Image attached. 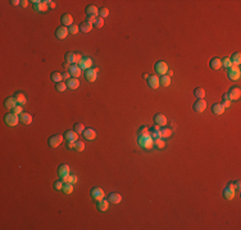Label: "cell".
Segmentation results:
<instances>
[{
  "mask_svg": "<svg viewBox=\"0 0 241 230\" xmlns=\"http://www.w3.org/2000/svg\"><path fill=\"white\" fill-rule=\"evenodd\" d=\"M137 142H139V145L144 148H151L154 146V139L151 138L150 134H140Z\"/></svg>",
  "mask_w": 241,
  "mask_h": 230,
  "instance_id": "cell-1",
  "label": "cell"
},
{
  "mask_svg": "<svg viewBox=\"0 0 241 230\" xmlns=\"http://www.w3.org/2000/svg\"><path fill=\"white\" fill-rule=\"evenodd\" d=\"M240 74H241V72L237 65H231L227 69V76L231 81H237L240 78Z\"/></svg>",
  "mask_w": 241,
  "mask_h": 230,
  "instance_id": "cell-2",
  "label": "cell"
},
{
  "mask_svg": "<svg viewBox=\"0 0 241 230\" xmlns=\"http://www.w3.org/2000/svg\"><path fill=\"white\" fill-rule=\"evenodd\" d=\"M18 120H19V119H18L17 114H14V113H8L7 115L4 116V122L9 127H16L18 124Z\"/></svg>",
  "mask_w": 241,
  "mask_h": 230,
  "instance_id": "cell-3",
  "label": "cell"
},
{
  "mask_svg": "<svg viewBox=\"0 0 241 230\" xmlns=\"http://www.w3.org/2000/svg\"><path fill=\"white\" fill-rule=\"evenodd\" d=\"M63 139H64V137L62 134H54V136H51L50 138L48 139V143H49L50 147L55 148V147H58L62 142H63Z\"/></svg>",
  "mask_w": 241,
  "mask_h": 230,
  "instance_id": "cell-4",
  "label": "cell"
},
{
  "mask_svg": "<svg viewBox=\"0 0 241 230\" xmlns=\"http://www.w3.org/2000/svg\"><path fill=\"white\" fill-rule=\"evenodd\" d=\"M97 72H99V69L97 68H95V69H87V70H85V79L87 81V82H95L96 81V78H97Z\"/></svg>",
  "mask_w": 241,
  "mask_h": 230,
  "instance_id": "cell-5",
  "label": "cell"
},
{
  "mask_svg": "<svg viewBox=\"0 0 241 230\" xmlns=\"http://www.w3.org/2000/svg\"><path fill=\"white\" fill-rule=\"evenodd\" d=\"M193 109H194V111H196V113H203V111L207 109L205 100H204V98H197L193 105Z\"/></svg>",
  "mask_w": 241,
  "mask_h": 230,
  "instance_id": "cell-6",
  "label": "cell"
},
{
  "mask_svg": "<svg viewBox=\"0 0 241 230\" xmlns=\"http://www.w3.org/2000/svg\"><path fill=\"white\" fill-rule=\"evenodd\" d=\"M90 194H91V197H92V200H95L96 202L100 201V200H103V198L105 197V194H104V191H103L101 188H99V187L92 188L91 192H90Z\"/></svg>",
  "mask_w": 241,
  "mask_h": 230,
  "instance_id": "cell-7",
  "label": "cell"
},
{
  "mask_svg": "<svg viewBox=\"0 0 241 230\" xmlns=\"http://www.w3.org/2000/svg\"><path fill=\"white\" fill-rule=\"evenodd\" d=\"M155 72L157 74H160V76H164L168 72V65H167L165 61H158L155 64Z\"/></svg>",
  "mask_w": 241,
  "mask_h": 230,
  "instance_id": "cell-8",
  "label": "cell"
},
{
  "mask_svg": "<svg viewBox=\"0 0 241 230\" xmlns=\"http://www.w3.org/2000/svg\"><path fill=\"white\" fill-rule=\"evenodd\" d=\"M68 33H69V31H68V28L64 27V26H60L55 29V37L59 39V40H64L68 36Z\"/></svg>",
  "mask_w": 241,
  "mask_h": 230,
  "instance_id": "cell-9",
  "label": "cell"
},
{
  "mask_svg": "<svg viewBox=\"0 0 241 230\" xmlns=\"http://www.w3.org/2000/svg\"><path fill=\"white\" fill-rule=\"evenodd\" d=\"M228 97H230V100H239L240 96H241V91L239 87H231L230 91H228Z\"/></svg>",
  "mask_w": 241,
  "mask_h": 230,
  "instance_id": "cell-10",
  "label": "cell"
},
{
  "mask_svg": "<svg viewBox=\"0 0 241 230\" xmlns=\"http://www.w3.org/2000/svg\"><path fill=\"white\" fill-rule=\"evenodd\" d=\"M153 120H154V124H155V125H159L160 128L164 127L165 124H167V118H165V115H163V114H157V115H154Z\"/></svg>",
  "mask_w": 241,
  "mask_h": 230,
  "instance_id": "cell-11",
  "label": "cell"
},
{
  "mask_svg": "<svg viewBox=\"0 0 241 230\" xmlns=\"http://www.w3.org/2000/svg\"><path fill=\"white\" fill-rule=\"evenodd\" d=\"M146 79H147V86H149L150 88H153V90L158 88V87L160 86V83H159V77H158V76H149Z\"/></svg>",
  "mask_w": 241,
  "mask_h": 230,
  "instance_id": "cell-12",
  "label": "cell"
},
{
  "mask_svg": "<svg viewBox=\"0 0 241 230\" xmlns=\"http://www.w3.org/2000/svg\"><path fill=\"white\" fill-rule=\"evenodd\" d=\"M60 22L64 27H71L73 24V17L69 13H64L63 15L60 17Z\"/></svg>",
  "mask_w": 241,
  "mask_h": 230,
  "instance_id": "cell-13",
  "label": "cell"
},
{
  "mask_svg": "<svg viewBox=\"0 0 241 230\" xmlns=\"http://www.w3.org/2000/svg\"><path fill=\"white\" fill-rule=\"evenodd\" d=\"M223 197L226 198V200H233V197H235V188H233L232 184L227 185V187L223 189Z\"/></svg>",
  "mask_w": 241,
  "mask_h": 230,
  "instance_id": "cell-14",
  "label": "cell"
},
{
  "mask_svg": "<svg viewBox=\"0 0 241 230\" xmlns=\"http://www.w3.org/2000/svg\"><path fill=\"white\" fill-rule=\"evenodd\" d=\"M68 72L73 78H78L81 76V68H80L77 64H71L69 68H68Z\"/></svg>",
  "mask_w": 241,
  "mask_h": 230,
  "instance_id": "cell-15",
  "label": "cell"
},
{
  "mask_svg": "<svg viewBox=\"0 0 241 230\" xmlns=\"http://www.w3.org/2000/svg\"><path fill=\"white\" fill-rule=\"evenodd\" d=\"M34 3V10L35 12H46L48 10V4L46 2H37V0H35Z\"/></svg>",
  "mask_w": 241,
  "mask_h": 230,
  "instance_id": "cell-16",
  "label": "cell"
},
{
  "mask_svg": "<svg viewBox=\"0 0 241 230\" xmlns=\"http://www.w3.org/2000/svg\"><path fill=\"white\" fill-rule=\"evenodd\" d=\"M63 137H64V139L67 142H76V141H78V134L75 132V130H67Z\"/></svg>",
  "mask_w": 241,
  "mask_h": 230,
  "instance_id": "cell-17",
  "label": "cell"
},
{
  "mask_svg": "<svg viewBox=\"0 0 241 230\" xmlns=\"http://www.w3.org/2000/svg\"><path fill=\"white\" fill-rule=\"evenodd\" d=\"M91 65H92V60L90 58H82V60L80 61L78 67L81 68V70H87V69H91Z\"/></svg>",
  "mask_w": 241,
  "mask_h": 230,
  "instance_id": "cell-18",
  "label": "cell"
},
{
  "mask_svg": "<svg viewBox=\"0 0 241 230\" xmlns=\"http://www.w3.org/2000/svg\"><path fill=\"white\" fill-rule=\"evenodd\" d=\"M85 13L87 17H99V9L95 7V5H87L85 9Z\"/></svg>",
  "mask_w": 241,
  "mask_h": 230,
  "instance_id": "cell-19",
  "label": "cell"
},
{
  "mask_svg": "<svg viewBox=\"0 0 241 230\" xmlns=\"http://www.w3.org/2000/svg\"><path fill=\"white\" fill-rule=\"evenodd\" d=\"M58 175L60 177V179L68 177V175H69V166H68L67 164L60 165V166L58 167Z\"/></svg>",
  "mask_w": 241,
  "mask_h": 230,
  "instance_id": "cell-20",
  "label": "cell"
},
{
  "mask_svg": "<svg viewBox=\"0 0 241 230\" xmlns=\"http://www.w3.org/2000/svg\"><path fill=\"white\" fill-rule=\"evenodd\" d=\"M82 136L85 137V139H87V141H92V139H95V137H96V132L92 128H87V129H85L83 130V133H82Z\"/></svg>",
  "mask_w": 241,
  "mask_h": 230,
  "instance_id": "cell-21",
  "label": "cell"
},
{
  "mask_svg": "<svg viewBox=\"0 0 241 230\" xmlns=\"http://www.w3.org/2000/svg\"><path fill=\"white\" fill-rule=\"evenodd\" d=\"M17 105L18 104H17L16 97H7V98H5V101H4V106L7 108V109H12V110H13Z\"/></svg>",
  "mask_w": 241,
  "mask_h": 230,
  "instance_id": "cell-22",
  "label": "cell"
},
{
  "mask_svg": "<svg viewBox=\"0 0 241 230\" xmlns=\"http://www.w3.org/2000/svg\"><path fill=\"white\" fill-rule=\"evenodd\" d=\"M209 67H211L213 70H218V69H221V67H222V61H221V59H219V58H213L211 61H209Z\"/></svg>",
  "mask_w": 241,
  "mask_h": 230,
  "instance_id": "cell-23",
  "label": "cell"
},
{
  "mask_svg": "<svg viewBox=\"0 0 241 230\" xmlns=\"http://www.w3.org/2000/svg\"><path fill=\"white\" fill-rule=\"evenodd\" d=\"M19 122L26 124V125H28V124L32 123V115L28 114V113H22L19 115Z\"/></svg>",
  "mask_w": 241,
  "mask_h": 230,
  "instance_id": "cell-24",
  "label": "cell"
},
{
  "mask_svg": "<svg viewBox=\"0 0 241 230\" xmlns=\"http://www.w3.org/2000/svg\"><path fill=\"white\" fill-rule=\"evenodd\" d=\"M108 201L109 203H113V204H117L122 201V196L119 193H110L109 197H108Z\"/></svg>",
  "mask_w": 241,
  "mask_h": 230,
  "instance_id": "cell-25",
  "label": "cell"
},
{
  "mask_svg": "<svg viewBox=\"0 0 241 230\" xmlns=\"http://www.w3.org/2000/svg\"><path fill=\"white\" fill-rule=\"evenodd\" d=\"M212 113L215 115H222L225 113V106L222 104H214L212 106Z\"/></svg>",
  "mask_w": 241,
  "mask_h": 230,
  "instance_id": "cell-26",
  "label": "cell"
},
{
  "mask_svg": "<svg viewBox=\"0 0 241 230\" xmlns=\"http://www.w3.org/2000/svg\"><path fill=\"white\" fill-rule=\"evenodd\" d=\"M67 87L69 90H76V88H78L80 87V82H78V79L77 78H69L67 81Z\"/></svg>",
  "mask_w": 241,
  "mask_h": 230,
  "instance_id": "cell-27",
  "label": "cell"
},
{
  "mask_svg": "<svg viewBox=\"0 0 241 230\" xmlns=\"http://www.w3.org/2000/svg\"><path fill=\"white\" fill-rule=\"evenodd\" d=\"M108 207H109V201L108 200H100V201H97V210L99 211H107L108 210Z\"/></svg>",
  "mask_w": 241,
  "mask_h": 230,
  "instance_id": "cell-28",
  "label": "cell"
},
{
  "mask_svg": "<svg viewBox=\"0 0 241 230\" xmlns=\"http://www.w3.org/2000/svg\"><path fill=\"white\" fill-rule=\"evenodd\" d=\"M92 29V24H90V23H87V22H82L81 24H80V31L81 32H83V33H87V32H90V31Z\"/></svg>",
  "mask_w": 241,
  "mask_h": 230,
  "instance_id": "cell-29",
  "label": "cell"
},
{
  "mask_svg": "<svg viewBox=\"0 0 241 230\" xmlns=\"http://www.w3.org/2000/svg\"><path fill=\"white\" fill-rule=\"evenodd\" d=\"M230 60H231V63H232V65H240V63H241V54L240 53H235L232 57L230 58Z\"/></svg>",
  "mask_w": 241,
  "mask_h": 230,
  "instance_id": "cell-30",
  "label": "cell"
},
{
  "mask_svg": "<svg viewBox=\"0 0 241 230\" xmlns=\"http://www.w3.org/2000/svg\"><path fill=\"white\" fill-rule=\"evenodd\" d=\"M171 134H172V130L169 128L162 127V128H160V130H159V137H160V138H168Z\"/></svg>",
  "mask_w": 241,
  "mask_h": 230,
  "instance_id": "cell-31",
  "label": "cell"
},
{
  "mask_svg": "<svg viewBox=\"0 0 241 230\" xmlns=\"http://www.w3.org/2000/svg\"><path fill=\"white\" fill-rule=\"evenodd\" d=\"M159 83L162 84L163 87H168L171 84V77L167 76V74H164V76H160L159 78Z\"/></svg>",
  "mask_w": 241,
  "mask_h": 230,
  "instance_id": "cell-32",
  "label": "cell"
},
{
  "mask_svg": "<svg viewBox=\"0 0 241 230\" xmlns=\"http://www.w3.org/2000/svg\"><path fill=\"white\" fill-rule=\"evenodd\" d=\"M50 78L53 82L59 83V82H62V79H63V76H62V73H59V72H53L50 74Z\"/></svg>",
  "mask_w": 241,
  "mask_h": 230,
  "instance_id": "cell-33",
  "label": "cell"
},
{
  "mask_svg": "<svg viewBox=\"0 0 241 230\" xmlns=\"http://www.w3.org/2000/svg\"><path fill=\"white\" fill-rule=\"evenodd\" d=\"M194 95L197 98H204V97H205V90L201 88V87H197V88L194 90Z\"/></svg>",
  "mask_w": 241,
  "mask_h": 230,
  "instance_id": "cell-34",
  "label": "cell"
},
{
  "mask_svg": "<svg viewBox=\"0 0 241 230\" xmlns=\"http://www.w3.org/2000/svg\"><path fill=\"white\" fill-rule=\"evenodd\" d=\"M62 191H63L66 194H71L72 192H73V184H72V183H64V184H63V188H62Z\"/></svg>",
  "mask_w": 241,
  "mask_h": 230,
  "instance_id": "cell-35",
  "label": "cell"
},
{
  "mask_svg": "<svg viewBox=\"0 0 241 230\" xmlns=\"http://www.w3.org/2000/svg\"><path fill=\"white\" fill-rule=\"evenodd\" d=\"M62 182L63 183H72V184H76L77 183V177L76 175H68L66 178H62Z\"/></svg>",
  "mask_w": 241,
  "mask_h": 230,
  "instance_id": "cell-36",
  "label": "cell"
},
{
  "mask_svg": "<svg viewBox=\"0 0 241 230\" xmlns=\"http://www.w3.org/2000/svg\"><path fill=\"white\" fill-rule=\"evenodd\" d=\"M64 59H66V63L75 64V53H67L64 55Z\"/></svg>",
  "mask_w": 241,
  "mask_h": 230,
  "instance_id": "cell-37",
  "label": "cell"
},
{
  "mask_svg": "<svg viewBox=\"0 0 241 230\" xmlns=\"http://www.w3.org/2000/svg\"><path fill=\"white\" fill-rule=\"evenodd\" d=\"M16 100H17V104L18 105H24L27 102V100H26V97H24V95L23 94H16Z\"/></svg>",
  "mask_w": 241,
  "mask_h": 230,
  "instance_id": "cell-38",
  "label": "cell"
},
{
  "mask_svg": "<svg viewBox=\"0 0 241 230\" xmlns=\"http://www.w3.org/2000/svg\"><path fill=\"white\" fill-rule=\"evenodd\" d=\"M73 130L77 133V134H81V133H83V130H85V127H83V124L82 123H76L75 125H73Z\"/></svg>",
  "mask_w": 241,
  "mask_h": 230,
  "instance_id": "cell-39",
  "label": "cell"
},
{
  "mask_svg": "<svg viewBox=\"0 0 241 230\" xmlns=\"http://www.w3.org/2000/svg\"><path fill=\"white\" fill-rule=\"evenodd\" d=\"M73 150H76L77 152H82L85 150V143L82 141H76L75 142V148Z\"/></svg>",
  "mask_w": 241,
  "mask_h": 230,
  "instance_id": "cell-40",
  "label": "cell"
},
{
  "mask_svg": "<svg viewBox=\"0 0 241 230\" xmlns=\"http://www.w3.org/2000/svg\"><path fill=\"white\" fill-rule=\"evenodd\" d=\"M222 105L225 106V109L231 106V100H230V97H228L227 94H225L223 96H222Z\"/></svg>",
  "mask_w": 241,
  "mask_h": 230,
  "instance_id": "cell-41",
  "label": "cell"
},
{
  "mask_svg": "<svg viewBox=\"0 0 241 230\" xmlns=\"http://www.w3.org/2000/svg\"><path fill=\"white\" fill-rule=\"evenodd\" d=\"M104 26V19L101 17H96V19H95V22H94V27H96V28H101Z\"/></svg>",
  "mask_w": 241,
  "mask_h": 230,
  "instance_id": "cell-42",
  "label": "cell"
},
{
  "mask_svg": "<svg viewBox=\"0 0 241 230\" xmlns=\"http://www.w3.org/2000/svg\"><path fill=\"white\" fill-rule=\"evenodd\" d=\"M55 88H57V91H59V92H64V91L67 90V83L59 82V83L55 84Z\"/></svg>",
  "mask_w": 241,
  "mask_h": 230,
  "instance_id": "cell-43",
  "label": "cell"
},
{
  "mask_svg": "<svg viewBox=\"0 0 241 230\" xmlns=\"http://www.w3.org/2000/svg\"><path fill=\"white\" fill-rule=\"evenodd\" d=\"M154 145H155L158 148H163V147L165 146L164 141H163L162 138H160V137H159V138H155V139H154Z\"/></svg>",
  "mask_w": 241,
  "mask_h": 230,
  "instance_id": "cell-44",
  "label": "cell"
},
{
  "mask_svg": "<svg viewBox=\"0 0 241 230\" xmlns=\"http://www.w3.org/2000/svg\"><path fill=\"white\" fill-rule=\"evenodd\" d=\"M109 15V10H108V8H100V10H99V17H101L103 19L105 17H108Z\"/></svg>",
  "mask_w": 241,
  "mask_h": 230,
  "instance_id": "cell-45",
  "label": "cell"
},
{
  "mask_svg": "<svg viewBox=\"0 0 241 230\" xmlns=\"http://www.w3.org/2000/svg\"><path fill=\"white\" fill-rule=\"evenodd\" d=\"M63 184H64V183L62 182V179H60V180H59V179L55 180L54 184H53V185H54V189H55V191H60L62 188H63Z\"/></svg>",
  "mask_w": 241,
  "mask_h": 230,
  "instance_id": "cell-46",
  "label": "cell"
},
{
  "mask_svg": "<svg viewBox=\"0 0 241 230\" xmlns=\"http://www.w3.org/2000/svg\"><path fill=\"white\" fill-rule=\"evenodd\" d=\"M78 29H80V27L76 26V24H72V26L68 28V31H69L71 35H77V33H78Z\"/></svg>",
  "mask_w": 241,
  "mask_h": 230,
  "instance_id": "cell-47",
  "label": "cell"
},
{
  "mask_svg": "<svg viewBox=\"0 0 241 230\" xmlns=\"http://www.w3.org/2000/svg\"><path fill=\"white\" fill-rule=\"evenodd\" d=\"M222 61V65H223L225 68H230L231 65H232V63H231V60H230V58H223V60H221Z\"/></svg>",
  "mask_w": 241,
  "mask_h": 230,
  "instance_id": "cell-48",
  "label": "cell"
},
{
  "mask_svg": "<svg viewBox=\"0 0 241 230\" xmlns=\"http://www.w3.org/2000/svg\"><path fill=\"white\" fill-rule=\"evenodd\" d=\"M13 113L17 115H21L23 113V109H22V105H17V106L13 109Z\"/></svg>",
  "mask_w": 241,
  "mask_h": 230,
  "instance_id": "cell-49",
  "label": "cell"
},
{
  "mask_svg": "<svg viewBox=\"0 0 241 230\" xmlns=\"http://www.w3.org/2000/svg\"><path fill=\"white\" fill-rule=\"evenodd\" d=\"M81 60H82V57H81V55H80V54H75V64L78 65Z\"/></svg>",
  "mask_w": 241,
  "mask_h": 230,
  "instance_id": "cell-50",
  "label": "cell"
},
{
  "mask_svg": "<svg viewBox=\"0 0 241 230\" xmlns=\"http://www.w3.org/2000/svg\"><path fill=\"white\" fill-rule=\"evenodd\" d=\"M46 2V4H48V7L49 8H51V9H54L55 8V3L53 2V0H45Z\"/></svg>",
  "mask_w": 241,
  "mask_h": 230,
  "instance_id": "cell-51",
  "label": "cell"
},
{
  "mask_svg": "<svg viewBox=\"0 0 241 230\" xmlns=\"http://www.w3.org/2000/svg\"><path fill=\"white\" fill-rule=\"evenodd\" d=\"M62 76H63V79H69L71 78V74H69V72H64V73H62Z\"/></svg>",
  "mask_w": 241,
  "mask_h": 230,
  "instance_id": "cell-52",
  "label": "cell"
},
{
  "mask_svg": "<svg viewBox=\"0 0 241 230\" xmlns=\"http://www.w3.org/2000/svg\"><path fill=\"white\" fill-rule=\"evenodd\" d=\"M95 19H96L95 17H87V19H86V22H87V23H90V24H94Z\"/></svg>",
  "mask_w": 241,
  "mask_h": 230,
  "instance_id": "cell-53",
  "label": "cell"
},
{
  "mask_svg": "<svg viewBox=\"0 0 241 230\" xmlns=\"http://www.w3.org/2000/svg\"><path fill=\"white\" fill-rule=\"evenodd\" d=\"M27 4H28L27 0H21V4H19V5H21L22 8H26V7H27Z\"/></svg>",
  "mask_w": 241,
  "mask_h": 230,
  "instance_id": "cell-54",
  "label": "cell"
},
{
  "mask_svg": "<svg viewBox=\"0 0 241 230\" xmlns=\"http://www.w3.org/2000/svg\"><path fill=\"white\" fill-rule=\"evenodd\" d=\"M147 132H149V129H147L146 127H144L143 129H141V132H140V134H149V133H147Z\"/></svg>",
  "mask_w": 241,
  "mask_h": 230,
  "instance_id": "cell-55",
  "label": "cell"
},
{
  "mask_svg": "<svg viewBox=\"0 0 241 230\" xmlns=\"http://www.w3.org/2000/svg\"><path fill=\"white\" fill-rule=\"evenodd\" d=\"M67 147L68 148H75V142H67Z\"/></svg>",
  "mask_w": 241,
  "mask_h": 230,
  "instance_id": "cell-56",
  "label": "cell"
},
{
  "mask_svg": "<svg viewBox=\"0 0 241 230\" xmlns=\"http://www.w3.org/2000/svg\"><path fill=\"white\" fill-rule=\"evenodd\" d=\"M232 185H235V187H233L235 189H240V182H239V180H236V182H235Z\"/></svg>",
  "mask_w": 241,
  "mask_h": 230,
  "instance_id": "cell-57",
  "label": "cell"
},
{
  "mask_svg": "<svg viewBox=\"0 0 241 230\" xmlns=\"http://www.w3.org/2000/svg\"><path fill=\"white\" fill-rule=\"evenodd\" d=\"M10 4L12 5H18V4H21V2H18V0H10Z\"/></svg>",
  "mask_w": 241,
  "mask_h": 230,
  "instance_id": "cell-58",
  "label": "cell"
},
{
  "mask_svg": "<svg viewBox=\"0 0 241 230\" xmlns=\"http://www.w3.org/2000/svg\"><path fill=\"white\" fill-rule=\"evenodd\" d=\"M63 67H64V69H67V70H68V68H69V65H68V63H64V64H63Z\"/></svg>",
  "mask_w": 241,
  "mask_h": 230,
  "instance_id": "cell-59",
  "label": "cell"
},
{
  "mask_svg": "<svg viewBox=\"0 0 241 230\" xmlns=\"http://www.w3.org/2000/svg\"><path fill=\"white\" fill-rule=\"evenodd\" d=\"M167 73H168V74H167V76H169V77L172 76V74H173V72H172V70H168V72H167Z\"/></svg>",
  "mask_w": 241,
  "mask_h": 230,
  "instance_id": "cell-60",
  "label": "cell"
}]
</instances>
